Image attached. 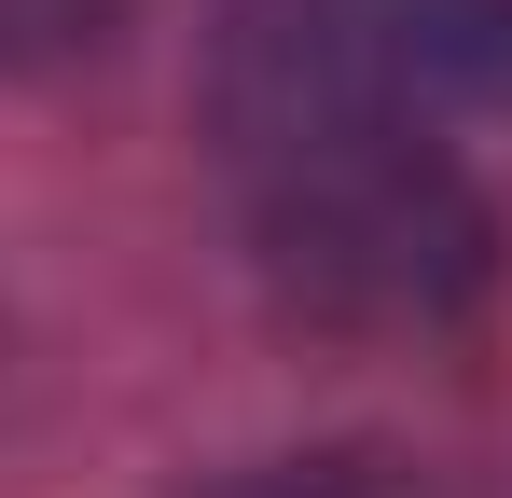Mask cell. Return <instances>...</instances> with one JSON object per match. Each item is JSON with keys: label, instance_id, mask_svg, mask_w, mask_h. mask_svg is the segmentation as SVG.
<instances>
[{"label": "cell", "instance_id": "7a4b0ae2", "mask_svg": "<svg viewBox=\"0 0 512 498\" xmlns=\"http://www.w3.org/2000/svg\"><path fill=\"white\" fill-rule=\"evenodd\" d=\"M222 111H374V125H443V111H512V0H236L222 42Z\"/></svg>", "mask_w": 512, "mask_h": 498}, {"label": "cell", "instance_id": "6da1fadb", "mask_svg": "<svg viewBox=\"0 0 512 498\" xmlns=\"http://www.w3.org/2000/svg\"><path fill=\"white\" fill-rule=\"evenodd\" d=\"M250 153V236L263 263L333 305V319H443L485 291V208L471 180L429 153V125H374V111H277L236 125Z\"/></svg>", "mask_w": 512, "mask_h": 498}]
</instances>
